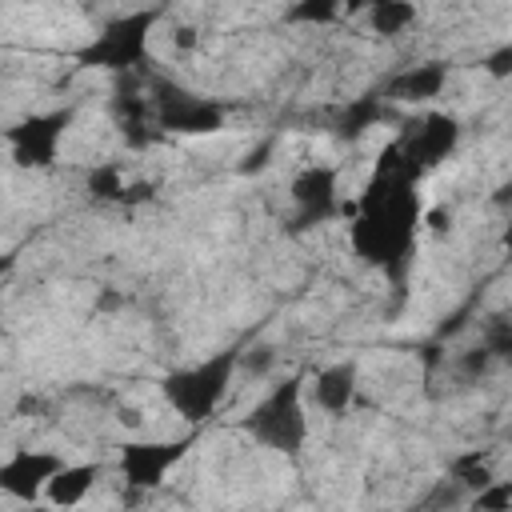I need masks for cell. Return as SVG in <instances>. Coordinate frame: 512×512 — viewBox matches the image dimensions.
I'll use <instances>...</instances> for the list:
<instances>
[{
    "mask_svg": "<svg viewBox=\"0 0 512 512\" xmlns=\"http://www.w3.org/2000/svg\"><path fill=\"white\" fill-rule=\"evenodd\" d=\"M352 248L384 268L388 276H404L412 264L416 232H420V196H416V176L400 164L396 148L388 144L372 180L364 192L352 200Z\"/></svg>",
    "mask_w": 512,
    "mask_h": 512,
    "instance_id": "6da1fadb",
    "label": "cell"
},
{
    "mask_svg": "<svg viewBox=\"0 0 512 512\" xmlns=\"http://www.w3.org/2000/svg\"><path fill=\"white\" fill-rule=\"evenodd\" d=\"M240 368V348H224L212 352L188 368H176L160 380V400L188 424H204L208 416H216V408L224 404L232 380Z\"/></svg>",
    "mask_w": 512,
    "mask_h": 512,
    "instance_id": "7a4b0ae2",
    "label": "cell"
},
{
    "mask_svg": "<svg viewBox=\"0 0 512 512\" xmlns=\"http://www.w3.org/2000/svg\"><path fill=\"white\" fill-rule=\"evenodd\" d=\"M240 432L252 436L260 448L268 452H284L296 456L308 440V416H304V376H288L280 384H272L244 416H240Z\"/></svg>",
    "mask_w": 512,
    "mask_h": 512,
    "instance_id": "3957f363",
    "label": "cell"
},
{
    "mask_svg": "<svg viewBox=\"0 0 512 512\" xmlns=\"http://www.w3.org/2000/svg\"><path fill=\"white\" fill-rule=\"evenodd\" d=\"M160 20L156 8H144V12H128L120 20H112L104 32H96L88 40V48H80V64L84 68H104V72H132L136 64H144L148 56V36H152V24Z\"/></svg>",
    "mask_w": 512,
    "mask_h": 512,
    "instance_id": "277c9868",
    "label": "cell"
},
{
    "mask_svg": "<svg viewBox=\"0 0 512 512\" xmlns=\"http://www.w3.org/2000/svg\"><path fill=\"white\" fill-rule=\"evenodd\" d=\"M144 112H152V136H212L224 128L228 116L220 100L196 96L176 84H160Z\"/></svg>",
    "mask_w": 512,
    "mask_h": 512,
    "instance_id": "5b68a950",
    "label": "cell"
},
{
    "mask_svg": "<svg viewBox=\"0 0 512 512\" xmlns=\"http://www.w3.org/2000/svg\"><path fill=\"white\" fill-rule=\"evenodd\" d=\"M72 120H76V108L64 104L52 112H32V116L16 120L12 128H4L0 136H4V144L20 168H52Z\"/></svg>",
    "mask_w": 512,
    "mask_h": 512,
    "instance_id": "8992f818",
    "label": "cell"
},
{
    "mask_svg": "<svg viewBox=\"0 0 512 512\" xmlns=\"http://www.w3.org/2000/svg\"><path fill=\"white\" fill-rule=\"evenodd\" d=\"M456 140H460V120L448 116V112H428V116H420L392 148H396L400 164L420 180L428 168H436V164L456 148Z\"/></svg>",
    "mask_w": 512,
    "mask_h": 512,
    "instance_id": "52a82bcc",
    "label": "cell"
},
{
    "mask_svg": "<svg viewBox=\"0 0 512 512\" xmlns=\"http://www.w3.org/2000/svg\"><path fill=\"white\" fill-rule=\"evenodd\" d=\"M188 448H192V436H176V440H128V444H120V476L136 492L160 488L168 480V472L184 460Z\"/></svg>",
    "mask_w": 512,
    "mask_h": 512,
    "instance_id": "ba28073f",
    "label": "cell"
},
{
    "mask_svg": "<svg viewBox=\"0 0 512 512\" xmlns=\"http://www.w3.org/2000/svg\"><path fill=\"white\" fill-rule=\"evenodd\" d=\"M64 468V456L60 452H48V448H12L4 460H0V492L20 500V504H36L44 500V488L48 480Z\"/></svg>",
    "mask_w": 512,
    "mask_h": 512,
    "instance_id": "9c48e42d",
    "label": "cell"
},
{
    "mask_svg": "<svg viewBox=\"0 0 512 512\" xmlns=\"http://www.w3.org/2000/svg\"><path fill=\"white\" fill-rule=\"evenodd\" d=\"M288 200H292V224L296 228H312V224H324L340 212V188H336V168L332 164H308L304 172L292 176V188H288Z\"/></svg>",
    "mask_w": 512,
    "mask_h": 512,
    "instance_id": "30bf717a",
    "label": "cell"
},
{
    "mask_svg": "<svg viewBox=\"0 0 512 512\" xmlns=\"http://www.w3.org/2000/svg\"><path fill=\"white\" fill-rule=\"evenodd\" d=\"M444 84H448V64L428 60V64H412V68L396 72V76L384 84L380 100H384V104H388V100H396V104H420V100L440 96Z\"/></svg>",
    "mask_w": 512,
    "mask_h": 512,
    "instance_id": "8fae6325",
    "label": "cell"
},
{
    "mask_svg": "<svg viewBox=\"0 0 512 512\" xmlns=\"http://www.w3.org/2000/svg\"><path fill=\"white\" fill-rule=\"evenodd\" d=\"M100 476H104V464H96V460H84V464H68V460H64V468L48 480L44 500H48L52 508H76V504H84V496L100 484Z\"/></svg>",
    "mask_w": 512,
    "mask_h": 512,
    "instance_id": "7c38bea8",
    "label": "cell"
},
{
    "mask_svg": "<svg viewBox=\"0 0 512 512\" xmlns=\"http://www.w3.org/2000/svg\"><path fill=\"white\" fill-rule=\"evenodd\" d=\"M356 360H340V364H328L312 376V400L316 408L324 412H344L356 396Z\"/></svg>",
    "mask_w": 512,
    "mask_h": 512,
    "instance_id": "4fadbf2b",
    "label": "cell"
},
{
    "mask_svg": "<svg viewBox=\"0 0 512 512\" xmlns=\"http://www.w3.org/2000/svg\"><path fill=\"white\" fill-rule=\"evenodd\" d=\"M368 20H372V28H376V32L396 36V32H404V28L416 20V8H412V4L384 0V4H372V8H368Z\"/></svg>",
    "mask_w": 512,
    "mask_h": 512,
    "instance_id": "5bb4252c",
    "label": "cell"
},
{
    "mask_svg": "<svg viewBox=\"0 0 512 512\" xmlns=\"http://www.w3.org/2000/svg\"><path fill=\"white\" fill-rule=\"evenodd\" d=\"M88 188H92V196H100V200H128V184H124V176H120L116 164H100V168L88 176Z\"/></svg>",
    "mask_w": 512,
    "mask_h": 512,
    "instance_id": "9a60e30c",
    "label": "cell"
},
{
    "mask_svg": "<svg viewBox=\"0 0 512 512\" xmlns=\"http://www.w3.org/2000/svg\"><path fill=\"white\" fill-rule=\"evenodd\" d=\"M476 512H508V480H492L476 496Z\"/></svg>",
    "mask_w": 512,
    "mask_h": 512,
    "instance_id": "2e32d148",
    "label": "cell"
},
{
    "mask_svg": "<svg viewBox=\"0 0 512 512\" xmlns=\"http://www.w3.org/2000/svg\"><path fill=\"white\" fill-rule=\"evenodd\" d=\"M332 16H336V4H304L288 12V20H332Z\"/></svg>",
    "mask_w": 512,
    "mask_h": 512,
    "instance_id": "e0dca14e",
    "label": "cell"
},
{
    "mask_svg": "<svg viewBox=\"0 0 512 512\" xmlns=\"http://www.w3.org/2000/svg\"><path fill=\"white\" fill-rule=\"evenodd\" d=\"M12 264H16V256H12V252H0V280L8 276V268H12Z\"/></svg>",
    "mask_w": 512,
    "mask_h": 512,
    "instance_id": "ac0fdd59",
    "label": "cell"
}]
</instances>
